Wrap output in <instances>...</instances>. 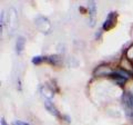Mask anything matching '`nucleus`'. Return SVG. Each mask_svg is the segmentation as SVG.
Returning a JSON list of instances; mask_svg holds the SVG:
<instances>
[{"label":"nucleus","instance_id":"nucleus-3","mask_svg":"<svg viewBox=\"0 0 133 125\" xmlns=\"http://www.w3.org/2000/svg\"><path fill=\"white\" fill-rule=\"evenodd\" d=\"M118 14L116 12H111L107 16L105 22L103 24V28L105 31H109L115 27L118 20Z\"/></svg>","mask_w":133,"mask_h":125},{"label":"nucleus","instance_id":"nucleus-4","mask_svg":"<svg viewBox=\"0 0 133 125\" xmlns=\"http://www.w3.org/2000/svg\"><path fill=\"white\" fill-rule=\"evenodd\" d=\"M123 102L125 106L126 114L133 121V95L130 93L125 94L123 98Z\"/></svg>","mask_w":133,"mask_h":125},{"label":"nucleus","instance_id":"nucleus-2","mask_svg":"<svg viewBox=\"0 0 133 125\" xmlns=\"http://www.w3.org/2000/svg\"><path fill=\"white\" fill-rule=\"evenodd\" d=\"M35 25L40 32L44 34H48L51 30V24L49 20L45 17L41 16L35 20Z\"/></svg>","mask_w":133,"mask_h":125},{"label":"nucleus","instance_id":"nucleus-6","mask_svg":"<svg viewBox=\"0 0 133 125\" xmlns=\"http://www.w3.org/2000/svg\"><path fill=\"white\" fill-rule=\"evenodd\" d=\"M26 39L24 36H20L17 39L16 42V51L17 53L19 54L24 49L25 45Z\"/></svg>","mask_w":133,"mask_h":125},{"label":"nucleus","instance_id":"nucleus-7","mask_svg":"<svg viewBox=\"0 0 133 125\" xmlns=\"http://www.w3.org/2000/svg\"><path fill=\"white\" fill-rule=\"evenodd\" d=\"M45 109L51 113L53 115L56 116V117H58L60 115L59 111H58V109L56 108V107L53 105V103L51 102L49 100H47L45 102Z\"/></svg>","mask_w":133,"mask_h":125},{"label":"nucleus","instance_id":"nucleus-5","mask_svg":"<svg viewBox=\"0 0 133 125\" xmlns=\"http://www.w3.org/2000/svg\"><path fill=\"white\" fill-rule=\"evenodd\" d=\"M88 12L90 16L89 24L93 27L96 26L97 19V5L95 1H89L88 3Z\"/></svg>","mask_w":133,"mask_h":125},{"label":"nucleus","instance_id":"nucleus-9","mask_svg":"<svg viewBox=\"0 0 133 125\" xmlns=\"http://www.w3.org/2000/svg\"><path fill=\"white\" fill-rule=\"evenodd\" d=\"M12 125H30V124L29 123H27V122H24V121L17 120V121H14V122H12Z\"/></svg>","mask_w":133,"mask_h":125},{"label":"nucleus","instance_id":"nucleus-1","mask_svg":"<svg viewBox=\"0 0 133 125\" xmlns=\"http://www.w3.org/2000/svg\"><path fill=\"white\" fill-rule=\"evenodd\" d=\"M6 23L9 33H12L16 29L18 26V14L14 8L11 7L9 10L6 18Z\"/></svg>","mask_w":133,"mask_h":125},{"label":"nucleus","instance_id":"nucleus-8","mask_svg":"<svg viewBox=\"0 0 133 125\" xmlns=\"http://www.w3.org/2000/svg\"><path fill=\"white\" fill-rule=\"evenodd\" d=\"M45 60V57H42V56H36V57H34L33 59L32 60V63L35 64V65H39L41 63H42L43 61Z\"/></svg>","mask_w":133,"mask_h":125},{"label":"nucleus","instance_id":"nucleus-10","mask_svg":"<svg viewBox=\"0 0 133 125\" xmlns=\"http://www.w3.org/2000/svg\"><path fill=\"white\" fill-rule=\"evenodd\" d=\"M1 125H9V124H8L7 122H6V121H5V120L3 118H1Z\"/></svg>","mask_w":133,"mask_h":125}]
</instances>
